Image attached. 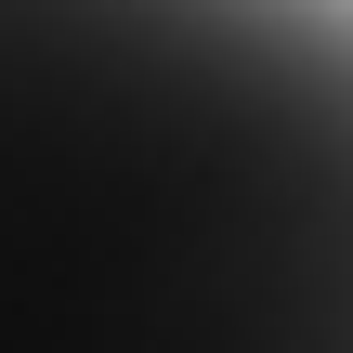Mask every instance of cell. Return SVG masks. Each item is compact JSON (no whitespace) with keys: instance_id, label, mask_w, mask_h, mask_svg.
<instances>
[{"instance_id":"obj_1","label":"cell","mask_w":353,"mask_h":353,"mask_svg":"<svg viewBox=\"0 0 353 353\" xmlns=\"http://www.w3.org/2000/svg\"><path fill=\"white\" fill-rule=\"evenodd\" d=\"M0 353H353V0H0Z\"/></svg>"}]
</instances>
